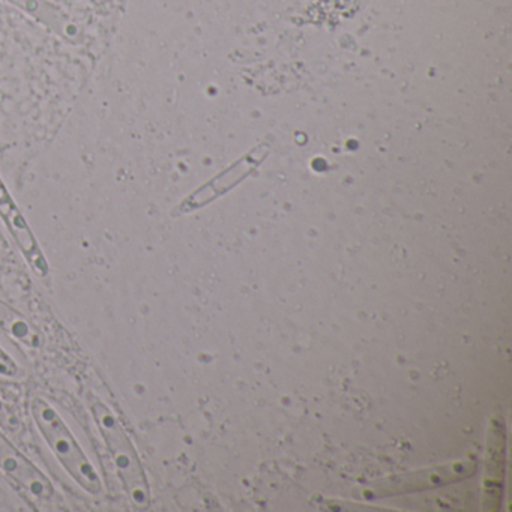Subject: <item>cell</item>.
Masks as SVG:
<instances>
[{
	"label": "cell",
	"mask_w": 512,
	"mask_h": 512,
	"mask_svg": "<svg viewBox=\"0 0 512 512\" xmlns=\"http://www.w3.org/2000/svg\"><path fill=\"white\" fill-rule=\"evenodd\" d=\"M31 412L35 424L40 428L41 436L44 437L59 463L70 473L71 478L88 493H101L103 485H101L100 475L61 415L43 398L32 400Z\"/></svg>",
	"instance_id": "6da1fadb"
},
{
	"label": "cell",
	"mask_w": 512,
	"mask_h": 512,
	"mask_svg": "<svg viewBox=\"0 0 512 512\" xmlns=\"http://www.w3.org/2000/svg\"><path fill=\"white\" fill-rule=\"evenodd\" d=\"M89 406H91L92 415L100 428L101 436L106 440L107 448L112 454L113 463H115L116 472L124 485L125 493L128 494L136 508H148L149 502H151L148 478H146L136 446L131 442L130 436L125 433L119 419L113 415L112 410L103 401L92 397Z\"/></svg>",
	"instance_id": "7a4b0ae2"
},
{
	"label": "cell",
	"mask_w": 512,
	"mask_h": 512,
	"mask_svg": "<svg viewBox=\"0 0 512 512\" xmlns=\"http://www.w3.org/2000/svg\"><path fill=\"white\" fill-rule=\"evenodd\" d=\"M0 472L38 500L53 502L58 491L49 478L0 431Z\"/></svg>",
	"instance_id": "3957f363"
},
{
	"label": "cell",
	"mask_w": 512,
	"mask_h": 512,
	"mask_svg": "<svg viewBox=\"0 0 512 512\" xmlns=\"http://www.w3.org/2000/svg\"><path fill=\"white\" fill-rule=\"evenodd\" d=\"M0 218L4 220L8 232L16 241L17 247L22 251L28 265L38 277L46 278L50 274V266L44 257L43 250L35 238L34 232L29 227L28 221L23 217L17 203L14 202L13 196L8 191L7 185L0 178Z\"/></svg>",
	"instance_id": "277c9868"
},
{
	"label": "cell",
	"mask_w": 512,
	"mask_h": 512,
	"mask_svg": "<svg viewBox=\"0 0 512 512\" xmlns=\"http://www.w3.org/2000/svg\"><path fill=\"white\" fill-rule=\"evenodd\" d=\"M7 2L28 14L31 19L43 25L47 31L61 40L70 44L82 43L83 32L80 26L49 0H7Z\"/></svg>",
	"instance_id": "5b68a950"
},
{
	"label": "cell",
	"mask_w": 512,
	"mask_h": 512,
	"mask_svg": "<svg viewBox=\"0 0 512 512\" xmlns=\"http://www.w3.org/2000/svg\"><path fill=\"white\" fill-rule=\"evenodd\" d=\"M0 329L25 346L34 349L41 346V334L38 329L20 311L14 310L4 301H0Z\"/></svg>",
	"instance_id": "8992f818"
},
{
	"label": "cell",
	"mask_w": 512,
	"mask_h": 512,
	"mask_svg": "<svg viewBox=\"0 0 512 512\" xmlns=\"http://www.w3.org/2000/svg\"><path fill=\"white\" fill-rule=\"evenodd\" d=\"M0 427L7 428V430H17L19 428V419L2 400H0Z\"/></svg>",
	"instance_id": "52a82bcc"
},
{
	"label": "cell",
	"mask_w": 512,
	"mask_h": 512,
	"mask_svg": "<svg viewBox=\"0 0 512 512\" xmlns=\"http://www.w3.org/2000/svg\"><path fill=\"white\" fill-rule=\"evenodd\" d=\"M0 374L8 377H14L19 374V367H17L16 362L2 347H0Z\"/></svg>",
	"instance_id": "ba28073f"
}]
</instances>
